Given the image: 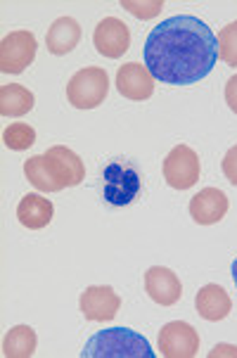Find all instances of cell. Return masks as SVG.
Listing matches in <instances>:
<instances>
[{
  "label": "cell",
  "mask_w": 237,
  "mask_h": 358,
  "mask_svg": "<svg viewBox=\"0 0 237 358\" xmlns=\"http://www.w3.org/2000/svg\"><path fill=\"white\" fill-rule=\"evenodd\" d=\"M36 332L29 325H15L3 339V356L5 358H31L36 351Z\"/></svg>",
  "instance_id": "obj_18"
},
{
  "label": "cell",
  "mask_w": 237,
  "mask_h": 358,
  "mask_svg": "<svg viewBox=\"0 0 237 358\" xmlns=\"http://www.w3.org/2000/svg\"><path fill=\"white\" fill-rule=\"evenodd\" d=\"M81 41V27L74 17H59L50 24L45 36V45L52 55H66L71 52Z\"/></svg>",
  "instance_id": "obj_15"
},
{
  "label": "cell",
  "mask_w": 237,
  "mask_h": 358,
  "mask_svg": "<svg viewBox=\"0 0 237 358\" xmlns=\"http://www.w3.org/2000/svg\"><path fill=\"white\" fill-rule=\"evenodd\" d=\"M3 143L15 152H22V150H29L36 143V131L29 124H12L3 133Z\"/></svg>",
  "instance_id": "obj_21"
},
{
  "label": "cell",
  "mask_w": 237,
  "mask_h": 358,
  "mask_svg": "<svg viewBox=\"0 0 237 358\" xmlns=\"http://www.w3.org/2000/svg\"><path fill=\"white\" fill-rule=\"evenodd\" d=\"M55 206L50 199L43 195H27L22 197V202L17 204V218L24 228L29 230H41L52 221Z\"/></svg>",
  "instance_id": "obj_16"
},
{
  "label": "cell",
  "mask_w": 237,
  "mask_h": 358,
  "mask_svg": "<svg viewBox=\"0 0 237 358\" xmlns=\"http://www.w3.org/2000/svg\"><path fill=\"white\" fill-rule=\"evenodd\" d=\"M141 192V176L133 166L112 162L102 171V197L114 206H126Z\"/></svg>",
  "instance_id": "obj_4"
},
{
  "label": "cell",
  "mask_w": 237,
  "mask_h": 358,
  "mask_svg": "<svg viewBox=\"0 0 237 358\" xmlns=\"http://www.w3.org/2000/svg\"><path fill=\"white\" fill-rule=\"evenodd\" d=\"M164 178L173 190H190L199 180V157L187 145H175L164 159Z\"/></svg>",
  "instance_id": "obj_6"
},
{
  "label": "cell",
  "mask_w": 237,
  "mask_h": 358,
  "mask_svg": "<svg viewBox=\"0 0 237 358\" xmlns=\"http://www.w3.org/2000/svg\"><path fill=\"white\" fill-rule=\"evenodd\" d=\"M45 162L48 169L52 171L55 180L64 187H76L83 183L86 178V166H83L81 157H78L74 150L62 148V145H55L45 152Z\"/></svg>",
  "instance_id": "obj_10"
},
{
  "label": "cell",
  "mask_w": 237,
  "mask_h": 358,
  "mask_svg": "<svg viewBox=\"0 0 237 358\" xmlns=\"http://www.w3.org/2000/svg\"><path fill=\"white\" fill-rule=\"evenodd\" d=\"M150 342L129 327H112V330L95 332L86 342L81 358H155Z\"/></svg>",
  "instance_id": "obj_2"
},
{
  "label": "cell",
  "mask_w": 237,
  "mask_h": 358,
  "mask_svg": "<svg viewBox=\"0 0 237 358\" xmlns=\"http://www.w3.org/2000/svg\"><path fill=\"white\" fill-rule=\"evenodd\" d=\"M34 93L20 83L0 88V114L3 117H24L34 109Z\"/></svg>",
  "instance_id": "obj_17"
},
{
  "label": "cell",
  "mask_w": 237,
  "mask_h": 358,
  "mask_svg": "<svg viewBox=\"0 0 237 358\" xmlns=\"http://www.w3.org/2000/svg\"><path fill=\"white\" fill-rule=\"evenodd\" d=\"M109 93V76L100 66L78 69L66 83V100L76 109H95L105 102Z\"/></svg>",
  "instance_id": "obj_3"
},
{
  "label": "cell",
  "mask_w": 237,
  "mask_h": 358,
  "mask_svg": "<svg viewBox=\"0 0 237 358\" xmlns=\"http://www.w3.org/2000/svg\"><path fill=\"white\" fill-rule=\"evenodd\" d=\"M194 308H197V313L204 320L218 323V320H223L230 313L233 301H230L228 292L221 285H204V287H199L197 296H194Z\"/></svg>",
  "instance_id": "obj_14"
},
{
  "label": "cell",
  "mask_w": 237,
  "mask_h": 358,
  "mask_svg": "<svg viewBox=\"0 0 237 358\" xmlns=\"http://www.w3.org/2000/svg\"><path fill=\"white\" fill-rule=\"evenodd\" d=\"M121 8L133 12V15L141 17V20H150V17L159 15L164 3H161V0H155V3H131V0H121Z\"/></svg>",
  "instance_id": "obj_22"
},
{
  "label": "cell",
  "mask_w": 237,
  "mask_h": 358,
  "mask_svg": "<svg viewBox=\"0 0 237 358\" xmlns=\"http://www.w3.org/2000/svg\"><path fill=\"white\" fill-rule=\"evenodd\" d=\"M216 356H233V358H237V347H233V344H218V347H214V351L209 354V358H216Z\"/></svg>",
  "instance_id": "obj_25"
},
{
  "label": "cell",
  "mask_w": 237,
  "mask_h": 358,
  "mask_svg": "<svg viewBox=\"0 0 237 358\" xmlns=\"http://www.w3.org/2000/svg\"><path fill=\"white\" fill-rule=\"evenodd\" d=\"M78 306H81V313L90 323H107V320L117 318L121 299L109 285H90V287L83 289Z\"/></svg>",
  "instance_id": "obj_8"
},
{
  "label": "cell",
  "mask_w": 237,
  "mask_h": 358,
  "mask_svg": "<svg viewBox=\"0 0 237 358\" xmlns=\"http://www.w3.org/2000/svg\"><path fill=\"white\" fill-rule=\"evenodd\" d=\"M223 173L233 185H237V145L230 148L226 157H223Z\"/></svg>",
  "instance_id": "obj_23"
},
{
  "label": "cell",
  "mask_w": 237,
  "mask_h": 358,
  "mask_svg": "<svg viewBox=\"0 0 237 358\" xmlns=\"http://www.w3.org/2000/svg\"><path fill=\"white\" fill-rule=\"evenodd\" d=\"M93 43L97 52L109 59H119L131 48V29L117 17H105L93 31Z\"/></svg>",
  "instance_id": "obj_9"
},
{
  "label": "cell",
  "mask_w": 237,
  "mask_h": 358,
  "mask_svg": "<svg viewBox=\"0 0 237 358\" xmlns=\"http://www.w3.org/2000/svg\"><path fill=\"white\" fill-rule=\"evenodd\" d=\"M143 57L155 81L190 86L209 76L216 66L218 41L199 17L175 15L152 29Z\"/></svg>",
  "instance_id": "obj_1"
},
{
  "label": "cell",
  "mask_w": 237,
  "mask_h": 358,
  "mask_svg": "<svg viewBox=\"0 0 237 358\" xmlns=\"http://www.w3.org/2000/svg\"><path fill=\"white\" fill-rule=\"evenodd\" d=\"M159 351L166 358H192L199 351V332L190 323L173 320L159 332Z\"/></svg>",
  "instance_id": "obj_7"
},
{
  "label": "cell",
  "mask_w": 237,
  "mask_h": 358,
  "mask_svg": "<svg viewBox=\"0 0 237 358\" xmlns=\"http://www.w3.org/2000/svg\"><path fill=\"white\" fill-rule=\"evenodd\" d=\"M117 90L129 100H150L155 93V76L141 62H129L117 71Z\"/></svg>",
  "instance_id": "obj_12"
},
{
  "label": "cell",
  "mask_w": 237,
  "mask_h": 358,
  "mask_svg": "<svg viewBox=\"0 0 237 358\" xmlns=\"http://www.w3.org/2000/svg\"><path fill=\"white\" fill-rule=\"evenodd\" d=\"M218 41V59L228 66H237V22H230L216 36Z\"/></svg>",
  "instance_id": "obj_20"
},
{
  "label": "cell",
  "mask_w": 237,
  "mask_h": 358,
  "mask_svg": "<svg viewBox=\"0 0 237 358\" xmlns=\"http://www.w3.org/2000/svg\"><path fill=\"white\" fill-rule=\"evenodd\" d=\"M233 280H235V287H237V259L233 261Z\"/></svg>",
  "instance_id": "obj_26"
},
{
  "label": "cell",
  "mask_w": 237,
  "mask_h": 358,
  "mask_svg": "<svg viewBox=\"0 0 237 358\" xmlns=\"http://www.w3.org/2000/svg\"><path fill=\"white\" fill-rule=\"evenodd\" d=\"M226 102H228V107L237 114V74L230 76L228 83H226Z\"/></svg>",
  "instance_id": "obj_24"
},
{
  "label": "cell",
  "mask_w": 237,
  "mask_h": 358,
  "mask_svg": "<svg viewBox=\"0 0 237 358\" xmlns=\"http://www.w3.org/2000/svg\"><path fill=\"white\" fill-rule=\"evenodd\" d=\"M36 36L27 29L12 31L0 43V71L3 74H22L36 57Z\"/></svg>",
  "instance_id": "obj_5"
},
{
  "label": "cell",
  "mask_w": 237,
  "mask_h": 358,
  "mask_svg": "<svg viewBox=\"0 0 237 358\" xmlns=\"http://www.w3.org/2000/svg\"><path fill=\"white\" fill-rule=\"evenodd\" d=\"M228 214V197L218 187H204L190 199V216L199 226H214Z\"/></svg>",
  "instance_id": "obj_13"
},
{
  "label": "cell",
  "mask_w": 237,
  "mask_h": 358,
  "mask_svg": "<svg viewBox=\"0 0 237 358\" xmlns=\"http://www.w3.org/2000/svg\"><path fill=\"white\" fill-rule=\"evenodd\" d=\"M24 173H27L29 183H31L38 192H59L62 185L55 180L52 171L48 169L45 155H36L31 159L24 162Z\"/></svg>",
  "instance_id": "obj_19"
},
{
  "label": "cell",
  "mask_w": 237,
  "mask_h": 358,
  "mask_svg": "<svg viewBox=\"0 0 237 358\" xmlns=\"http://www.w3.org/2000/svg\"><path fill=\"white\" fill-rule=\"evenodd\" d=\"M145 292L150 294V299L159 306H173L183 296V285L180 278L175 275L171 268L164 266H152L145 273Z\"/></svg>",
  "instance_id": "obj_11"
}]
</instances>
